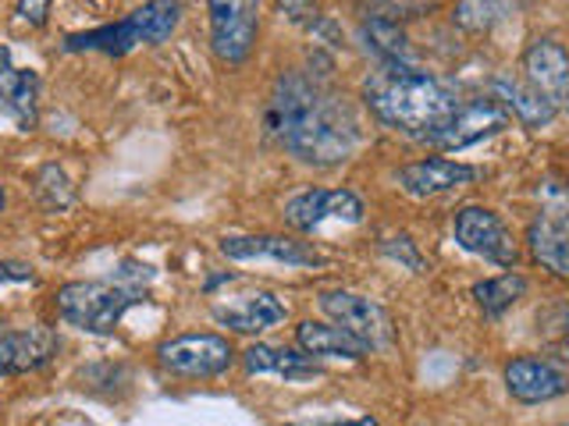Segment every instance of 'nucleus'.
Returning <instances> with one entry per match:
<instances>
[{"label":"nucleus","mask_w":569,"mask_h":426,"mask_svg":"<svg viewBox=\"0 0 569 426\" xmlns=\"http://www.w3.org/2000/svg\"><path fill=\"white\" fill-rule=\"evenodd\" d=\"M263 132L310 168H338L363 142L356 106L302 71H281L263 106Z\"/></svg>","instance_id":"obj_1"},{"label":"nucleus","mask_w":569,"mask_h":426,"mask_svg":"<svg viewBox=\"0 0 569 426\" xmlns=\"http://www.w3.org/2000/svg\"><path fill=\"white\" fill-rule=\"evenodd\" d=\"M363 100L381 124L420 142L431 139L459 106L449 85L413 64H378L363 79Z\"/></svg>","instance_id":"obj_2"},{"label":"nucleus","mask_w":569,"mask_h":426,"mask_svg":"<svg viewBox=\"0 0 569 426\" xmlns=\"http://www.w3.org/2000/svg\"><path fill=\"white\" fill-rule=\"evenodd\" d=\"M178 22H182V4H178V0H147L142 8L124 14L121 22L64 36V53H107V58H124V53H132L139 47L168 43Z\"/></svg>","instance_id":"obj_3"},{"label":"nucleus","mask_w":569,"mask_h":426,"mask_svg":"<svg viewBox=\"0 0 569 426\" xmlns=\"http://www.w3.org/2000/svg\"><path fill=\"white\" fill-rule=\"evenodd\" d=\"M139 302H147V288L118 277L107 281H68L58 288V316L68 327H79L86 334H114L121 316Z\"/></svg>","instance_id":"obj_4"},{"label":"nucleus","mask_w":569,"mask_h":426,"mask_svg":"<svg viewBox=\"0 0 569 426\" xmlns=\"http://www.w3.org/2000/svg\"><path fill=\"white\" fill-rule=\"evenodd\" d=\"M236 363V348L221 334H178L157 345V366L182 381L221 377Z\"/></svg>","instance_id":"obj_5"},{"label":"nucleus","mask_w":569,"mask_h":426,"mask_svg":"<svg viewBox=\"0 0 569 426\" xmlns=\"http://www.w3.org/2000/svg\"><path fill=\"white\" fill-rule=\"evenodd\" d=\"M210 50L228 68L249 61L260 36V0H207Z\"/></svg>","instance_id":"obj_6"},{"label":"nucleus","mask_w":569,"mask_h":426,"mask_svg":"<svg viewBox=\"0 0 569 426\" xmlns=\"http://www.w3.org/2000/svg\"><path fill=\"white\" fill-rule=\"evenodd\" d=\"M317 306L325 310L338 327L349 331L356 342H363L370 352L388 348L391 342H396V324H391L388 310L381 306V302L367 298V295L331 288V292L317 295Z\"/></svg>","instance_id":"obj_7"},{"label":"nucleus","mask_w":569,"mask_h":426,"mask_svg":"<svg viewBox=\"0 0 569 426\" xmlns=\"http://www.w3.org/2000/svg\"><path fill=\"white\" fill-rule=\"evenodd\" d=\"M452 231H456V242L467 248L470 256H480V260H488L495 266H509V271L516 266V260H520V248H516L509 224L488 206L456 210Z\"/></svg>","instance_id":"obj_8"},{"label":"nucleus","mask_w":569,"mask_h":426,"mask_svg":"<svg viewBox=\"0 0 569 426\" xmlns=\"http://www.w3.org/2000/svg\"><path fill=\"white\" fill-rule=\"evenodd\" d=\"M509 114H506V106L498 103L495 97L488 100H459V106L441 121V129L427 139V146H435V150H445V153H452V150H467V146H477V142H485L498 132H506L509 129Z\"/></svg>","instance_id":"obj_9"},{"label":"nucleus","mask_w":569,"mask_h":426,"mask_svg":"<svg viewBox=\"0 0 569 426\" xmlns=\"http://www.w3.org/2000/svg\"><path fill=\"white\" fill-rule=\"evenodd\" d=\"M325 221H349L360 224L363 221V200L349 189H307L296 192L289 203H284V224L292 231L310 235Z\"/></svg>","instance_id":"obj_10"},{"label":"nucleus","mask_w":569,"mask_h":426,"mask_svg":"<svg viewBox=\"0 0 569 426\" xmlns=\"http://www.w3.org/2000/svg\"><path fill=\"white\" fill-rule=\"evenodd\" d=\"M61 342L50 327H8L0 324V377H18V373H36L53 363Z\"/></svg>","instance_id":"obj_11"},{"label":"nucleus","mask_w":569,"mask_h":426,"mask_svg":"<svg viewBox=\"0 0 569 426\" xmlns=\"http://www.w3.org/2000/svg\"><path fill=\"white\" fill-rule=\"evenodd\" d=\"M506 390L523 405L556 402L569 390V377L541 355H516L506 363Z\"/></svg>","instance_id":"obj_12"},{"label":"nucleus","mask_w":569,"mask_h":426,"mask_svg":"<svg viewBox=\"0 0 569 426\" xmlns=\"http://www.w3.org/2000/svg\"><path fill=\"white\" fill-rule=\"evenodd\" d=\"M480 174L485 171L473 164H459V160H449V156H427L399 171V189L417 195V200H435V195L473 185Z\"/></svg>","instance_id":"obj_13"},{"label":"nucleus","mask_w":569,"mask_h":426,"mask_svg":"<svg viewBox=\"0 0 569 426\" xmlns=\"http://www.w3.org/2000/svg\"><path fill=\"white\" fill-rule=\"evenodd\" d=\"M221 253L228 260H271L284 266H320L325 256L310 242L292 235H228L221 239Z\"/></svg>","instance_id":"obj_14"},{"label":"nucleus","mask_w":569,"mask_h":426,"mask_svg":"<svg viewBox=\"0 0 569 426\" xmlns=\"http://www.w3.org/2000/svg\"><path fill=\"white\" fill-rule=\"evenodd\" d=\"M527 248L530 260L545 266L548 274L569 277V210L548 206L527 227Z\"/></svg>","instance_id":"obj_15"},{"label":"nucleus","mask_w":569,"mask_h":426,"mask_svg":"<svg viewBox=\"0 0 569 426\" xmlns=\"http://www.w3.org/2000/svg\"><path fill=\"white\" fill-rule=\"evenodd\" d=\"M0 114L29 132L40 121V75L11 64V50L0 47Z\"/></svg>","instance_id":"obj_16"},{"label":"nucleus","mask_w":569,"mask_h":426,"mask_svg":"<svg viewBox=\"0 0 569 426\" xmlns=\"http://www.w3.org/2000/svg\"><path fill=\"white\" fill-rule=\"evenodd\" d=\"M523 75L556 106H569V53L556 40H533L523 50Z\"/></svg>","instance_id":"obj_17"},{"label":"nucleus","mask_w":569,"mask_h":426,"mask_svg":"<svg viewBox=\"0 0 569 426\" xmlns=\"http://www.w3.org/2000/svg\"><path fill=\"white\" fill-rule=\"evenodd\" d=\"M289 316V306L274 292H249L228 306H213V320L236 334H260L278 327Z\"/></svg>","instance_id":"obj_18"},{"label":"nucleus","mask_w":569,"mask_h":426,"mask_svg":"<svg viewBox=\"0 0 569 426\" xmlns=\"http://www.w3.org/2000/svg\"><path fill=\"white\" fill-rule=\"evenodd\" d=\"M491 97L502 103L506 114L520 121L523 129H545V124H551V118L559 114V106L548 97H541L530 82L512 79V75H498L491 82Z\"/></svg>","instance_id":"obj_19"},{"label":"nucleus","mask_w":569,"mask_h":426,"mask_svg":"<svg viewBox=\"0 0 569 426\" xmlns=\"http://www.w3.org/2000/svg\"><path fill=\"white\" fill-rule=\"evenodd\" d=\"M296 342L299 348L313 355V359H349L360 363L370 355V348L363 342H356L349 331H342L338 324H320V320H302L296 327Z\"/></svg>","instance_id":"obj_20"},{"label":"nucleus","mask_w":569,"mask_h":426,"mask_svg":"<svg viewBox=\"0 0 569 426\" xmlns=\"http://www.w3.org/2000/svg\"><path fill=\"white\" fill-rule=\"evenodd\" d=\"M242 366L249 377H267V373H274V377H284V381H307L320 373L313 355L284 348V345H249L242 352Z\"/></svg>","instance_id":"obj_21"},{"label":"nucleus","mask_w":569,"mask_h":426,"mask_svg":"<svg viewBox=\"0 0 569 426\" xmlns=\"http://www.w3.org/2000/svg\"><path fill=\"white\" fill-rule=\"evenodd\" d=\"M523 295H527V277L523 274H512V271L473 284V298H477V306L485 310V316H502Z\"/></svg>","instance_id":"obj_22"},{"label":"nucleus","mask_w":569,"mask_h":426,"mask_svg":"<svg viewBox=\"0 0 569 426\" xmlns=\"http://www.w3.org/2000/svg\"><path fill=\"white\" fill-rule=\"evenodd\" d=\"M363 40H367V50H373L378 64H409L406 32L391 22V18H373V22H367Z\"/></svg>","instance_id":"obj_23"},{"label":"nucleus","mask_w":569,"mask_h":426,"mask_svg":"<svg viewBox=\"0 0 569 426\" xmlns=\"http://www.w3.org/2000/svg\"><path fill=\"white\" fill-rule=\"evenodd\" d=\"M506 18V0H456L452 26L462 32H491Z\"/></svg>","instance_id":"obj_24"},{"label":"nucleus","mask_w":569,"mask_h":426,"mask_svg":"<svg viewBox=\"0 0 569 426\" xmlns=\"http://www.w3.org/2000/svg\"><path fill=\"white\" fill-rule=\"evenodd\" d=\"M36 200L47 213H61L76 203V189H71L68 174L58 164H47L40 174H36Z\"/></svg>","instance_id":"obj_25"},{"label":"nucleus","mask_w":569,"mask_h":426,"mask_svg":"<svg viewBox=\"0 0 569 426\" xmlns=\"http://www.w3.org/2000/svg\"><path fill=\"white\" fill-rule=\"evenodd\" d=\"M548 324H551V345H556L559 359L569 363V298L548 313Z\"/></svg>","instance_id":"obj_26"},{"label":"nucleus","mask_w":569,"mask_h":426,"mask_svg":"<svg viewBox=\"0 0 569 426\" xmlns=\"http://www.w3.org/2000/svg\"><path fill=\"white\" fill-rule=\"evenodd\" d=\"M50 4H53V0H18V4H14V14L22 18L26 26L43 29V26H47V18H50Z\"/></svg>","instance_id":"obj_27"},{"label":"nucleus","mask_w":569,"mask_h":426,"mask_svg":"<svg viewBox=\"0 0 569 426\" xmlns=\"http://www.w3.org/2000/svg\"><path fill=\"white\" fill-rule=\"evenodd\" d=\"M0 284H36V271L22 260H0Z\"/></svg>","instance_id":"obj_28"},{"label":"nucleus","mask_w":569,"mask_h":426,"mask_svg":"<svg viewBox=\"0 0 569 426\" xmlns=\"http://www.w3.org/2000/svg\"><path fill=\"white\" fill-rule=\"evenodd\" d=\"M385 253H388V256H396V260H402L406 266H413V271H417V274L423 271V260L417 256V248H413V242H409L406 235H399V239H391V242H385Z\"/></svg>","instance_id":"obj_29"},{"label":"nucleus","mask_w":569,"mask_h":426,"mask_svg":"<svg viewBox=\"0 0 569 426\" xmlns=\"http://www.w3.org/2000/svg\"><path fill=\"white\" fill-rule=\"evenodd\" d=\"M281 11L292 18L296 26H313L317 22V4L313 0H278Z\"/></svg>","instance_id":"obj_30"},{"label":"nucleus","mask_w":569,"mask_h":426,"mask_svg":"<svg viewBox=\"0 0 569 426\" xmlns=\"http://www.w3.org/2000/svg\"><path fill=\"white\" fill-rule=\"evenodd\" d=\"M289 426H302V423H289ZM320 426H381L373 416H360V419H349V423H320Z\"/></svg>","instance_id":"obj_31"},{"label":"nucleus","mask_w":569,"mask_h":426,"mask_svg":"<svg viewBox=\"0 0 569 426\" xmlns=\"http://www.w3.org/2000/svg\"><path fill=\"white\" fill-rule=\"evenodd\" d=\"M4 206H8V192H4V185H0V213H4Z\"/></svg>","instance_id":"obj_32"}]
</instances>
